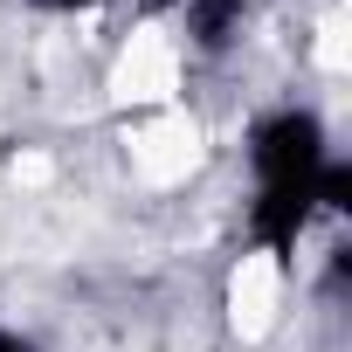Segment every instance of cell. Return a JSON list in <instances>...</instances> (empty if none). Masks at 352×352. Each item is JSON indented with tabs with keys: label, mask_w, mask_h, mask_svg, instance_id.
Here are the masks:
<instances>
[{
	"label": "cell",
	"mask_w": 352,
	"mask_h": 352,
	"mask_svg": "<svg viewBox=\"0 0 352 352\" xmlns=\"http://www.w3.org/2000/svg\"><path fill=\"white\" fill-rule=\"evenodd\" d=\"M187 28H194L201 49H228V42L242 35V0H194V8H187Z\"/></svg>",
	"instance_id": "obj_3"
},
{
	"label": "cell",
	"mask_w": 352,
	"mask_h": 352,
	"mask_svg": "<svg viewBox=\"0 0 352 352\" xmlns=\"http://www.w3.org/2000/svg\"><path fill=\"white\" fill-rule=\"evenodd\" d=\"M152 8H166V0H152Z\"/></svg>",
	"instance_id": "obj_6"
},
{
	"label": "cell",
	"mask_w": 352,
	"mask_h": 352,
	"mask_svg": "<svg viewBox=\"0 0 352 352\" xmlns=\"http://www.w3.org/2000/svg\"><path fill=\"white\" fill-rule=\"evenodd\" d=\"M42 8H90V0H42Z\"/></svg>",
	"instance_id": "obj_5"
},
{
	"label": "cell",
	"mask_w": 352,
	"mask_h": 352,
	"mask_svg": "<svg viewBox=\"0 0 352 352\" xmlns=\"http://www.w3.org/2000/svg\"><path fill=\"white\" fill-rule=\"evenodd\" d=\"M256 166H263V180L283 187V180H311V173L324 166V131L311 111H283L256 131Z\"/></svg>",
	"instance_id": "obj_1"
},
{
	"label": "cell",
	"mask_w": 352,
	"mask_h": 352,
	"mask_svg": "<svg viewBox=\"0 0 352 352\" xmlns=\"http://www.w3.org/2000/svg\"><path fill=\"white\" fill-rule=\"evenodd\" d=\"M0 352H35V345L28 338H0Z\"/></svg>",
	"instance_id": "obj_4"
},
{
	"label": "cell",
	"mask_w": 352,
	"mask_h": 352,
	"mask_svg": "<svg viewBox=\"0 0 352 352\" xmlns=\"http://www.w3.org/2000/svg\"><path fill=\"white\" fill-rule=\"evenodd\" d=\"M304 221H311V180H283V187H270L256 201V235L270 249H290Z\"/></svg>",
	"instance_id": "obj_2"
}]
</instances>
